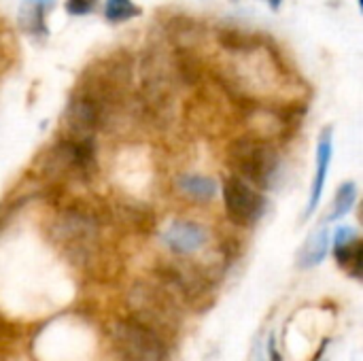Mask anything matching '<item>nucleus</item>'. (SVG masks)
Masks as SVG:
<instances>
[{"label": "nucleus", "instance_id": "aec40b11", "mask_svg": "<svg viewBox=\"0 0 363 361\" xmlns=\"http://www.w3.org/2000/svg\"><path fill=\"white\" fill-rule=\"evenodd\" d=\"M268 2H270L272 9H279V4H281V0H268Z\"/></svg>", "mask_w": 363, "mask_h": 361}, {"label": "nucleus", "instance_id": "423d86ee", "mask_svg": "<svg viewBox=\"0 0 363 361\" xmlns=\"http://www.w3.org/2000/svg\"><path fill=\"white\" fill-rule=\"evenodd\" d=\"M64 126H66V136L68 138H79V140H91L94 134L104 126V111L96 102V98L87 89H79L64 115Z\"/></svg>", "mask_w": 363, "mask_h": 361}, {"label": "nucleus", "instance_id": "f3484780", "mask_svg": "<svg viewBox=\"0 0 363 361\" xmlns=\"http://www.w3.org/2000/svg\"><path fill=\"white\" fill-rule=\"evenodd\" d=\"M21 26L32 32V34H38V32H45L43 28V11L40 6H32V9H26L21 13Z\"/></svg>", "mask_w": 363, "mask_h": 361}, {"label": "nucleus", "instance_id": "6ab92c4d", "mask_svg": "<svg viewBox=\"0 0 363 361\" xmlns=\"http://www.w3.org/2000/svg\"><path fill=\"white\" fill-rule=\"evenodd\" d=\"M268 355H270V361H283L281 360L279 349H277V340H274V336H270V340H268Z\"/></svg>", "mask_w": 363, "mask_h": 361}, {"label": "nucleus", "instance_id": "39448f33", "mask_svg": "<svg viewBox=\"0 0 363 361\" xmlns=\"http://www.w3.org/2000/svg\"><path fill=\"white\" fill-rule=\"evenodd\" d=\"M221 194H223L225 213L236 226H253L266 211V198L257 194L251 187V183H247L236 174L223 181Z\"/></svg>", "mask_w": 363, "mask_h": 361}, {"label": "nucleus", "instance_id": "0eeeda50", "mask_svg": "<svg viewBox=\"0 0 363 361\" xmlns=\"http://www.w3.org/2000/svg\"><path fill=\"white\" fill-rule=\"evenodd\" d=\"M157 272L162 281L170 289H174V294H179L183 300L194 304L202 298H208L211 281L204 277L200 268L189 264H164Z\"/></svg>", "mask_w": 363, "mask_h": 361}, {"label": "nucleus", "instance_id": "f03ea898", "mask_svg": "<svg viewBox=\"0 0 363 361\" xmlns=\"http://www.w3.org/2000/svg\"><path fill=\"white\" fill-rule=\"evenodd\" d=\"M111 338L121 361H168L164 336L132 317L117 321Z\"/></svg>", "mask_w": 363, "mask_h": 361}, {"label": "nucleus", "instance_id": "a211bd4d", "mask_svg": "<svg viewBox=\"0 0 363 361\" xmlns=\"http://www.w3.org/2000/svg\"><path fill=\"white\" fill-rule=\"evenodd\" d=\"M96 0H66V11L70 15H85L94 9Z\"/></svg>", "mask_w": 363, "mask_h": 361}, {"label": "nucleus", "instance_id": "f8f14e48", "mask_svg": "<svg viewBox=\"0 0 363 361\" xmlns=\"http://www.w3.org/2000/svg\"><path fill=\"white\" fill-rule=\"evenodd\" d=\"M328 249H330V234L325 228H319L302 249V255H300L302 268H311V266L321 264L328 255Z\"/></svg>", "mask_w": 363, "mask_h": 361}, {"label": "nucleus", "instance_id": "9b49d317", "mask_svg": "<svg viewBox=\"0 0 363 361\" xmlns=\"http://www.w3.org/2000/svg\"><path fill=\"white\" fill-rule=\"evenodd\" d=\"M177 187L183 196H187L194 202H208L217 194L215 179L204 174H183L177 179Z\"/></svg>", "mask_w": 363, "mask_h": 361}, {"label": "nucleus", "instance_id": "4468645a", "mask_svg": "<svg viewBox=\"0 0 363 361\" xmlns=\"http://www.w3.org/2000/svg\"><path fill=\"white\" fill-rule=\"evenodd\" d=\"M355 200H357V185L353 181L342 183L340 189H338V194H336V198H334V206H332V213H330L328 219L330 221H336V219L345 217L353 209Z\"/></svg>", "mask_w": 363, "mask_h": 361}, {"label": "nucleus", "instance_id": "1a4fd4ad", "mask_svg": "<svg viewBox=\"0 0 363 361\" xmlns=\"http://www.w3.org/2000/svg\"><path fill=\"white\" fill-rule=\"evenodd\" d=\"M334 257L342 270H347L351 277H362L363 264V245L355 228H340L334 236Z\"/></svg>", "mask_w": 363, "mask_h": 361}, {"label": "nucleus", "instance_id": "6e6552de", "mask_svg": "<svg viewBox=\"0 0 363 361\" xmlns=\"http://www.w3.org/2000/svg\"><path fill=\"white\" fill-rule=\"evenodd\" d=\"M162 238H164V245L177 255L198 253L208 243L206 230L196 221H174L170 223V228L164 232Z\"/></svg>", "mask_w": 363, "mask_h": 361}, {"label": "nucleus", "instance_id": "412c9836", "mask_svg": "<svg viewBox=\"0 0 363 361\" xmlns=\"http://www.w3.org/2000/svg\"><path fill=\"white\" fill-rule=\"evenodd\" d=\"M36 2H40V4H43V2H49V0H36Z\"/></svg>", "mask_w": 363, "mask_h": 361}, {"label": "nucleus", "instance_id": "9d476101", "mask_svg": "<svg viewBox=\"0 0 363 361\" xmlns=\"http://www.w3.org/2000/svg\"><path fill=\"white\" fill-rule=\"evenodd\" d=\"M330 162H332V130L325 128V132L321 134L319 140V151H317V174H315V183H313V191L308 198V206H306V217L317 209L321 194H323V185H325V177L330 170Z\"/></svg>", "mask_w": 363, "mask_h": 361}, {"label": "nucleus", "instance_id": "7ed1b4c3", "mask_svg": "<svg viewBox=\"0 0 363 361\" xmlns=\"http://www.w3.org/2000/svg\"><path fill=\"white\" fill-rule=\"evenodd\" d=\"M98 232L100 223L94 211L85 206H70L66 209L60 219L55 221L57 240L68 249V253L77 262H89L98 249Z\"/></svg>", "mask_w": 363, "mask_h": 361}, {"label": "nucleus", "instance_id": "20e7f679", "mask_svg": "<svg viewBox=\"0 0 363 361\" xmlns=\"http://www.w3.org/2000/svg\"><path fill=\"white\" fill-rule=\"evenodd\" d=\"M132 319L145 323L147 328L160 332H170L177 328V306L170 296L151 283H136L130 289ZM162 336V334H160Z\"/></svg>", "mask_w": 363, "mask_h": 361}, {"label": "nucleus", "instance_id": "f257e3e1", "mask_svg": "<svg viewBox=\"0 0 363 361\" xmlns=\"http://www.w3.org/2000/svg\"><path fill=\"white\" fill-rule=\"evenodd\" d=\"M228 162L236 177L259 189H270L279 177L281 153L268 138L242 134L228 145Z\"/></svg>", "mask_w": 363, "mask_h": 361}, {"label": "nucleus", "instance_id": "ddd939ff", "mask_svg": "<svg viewBox=\"0 0 363 361\" xmlns=\"http://www.w3.org/2000/svg\"><path fill=\"white\" fill-rule=\"evenodd\" d=\"M200 26L191 19H174L170 26V38L174 40L177 49L196 51V45L200 43Z\"/></svg>", "mask_w": 363, "mask_h": 361}, {"label": "nucleus", "instance_id": "2eb2a0df", "mask_svg": "<svg viewBox=\"0 0 363 361\" xmlns=\"http://www.w3.org/2000/svg\"><path fill=\"white\" fill-rule=\"evenodd\" d=\"M219 43L232 51V53H251L255 47H257V40L249 34H242V32H236V30H225L219 34Z\"/></svg>", "mask_w": 363, "mask_h": 361}, {"label": "nucleus", "instance_id": "dca6fc26", "mask_svg": "<svg viewBox=\"0 0 363 361\" xmlns=\"http://www.w3.org/2000/svg\"><path fill=\"white\" fill-rule=\"evenodd\" d=\"M104 15H106L108 21L119 23V21H128L132 17H138L140 9L132 0H106Z\"/></svg>", "mask_w": 363, "mask_h": 361}]
</instances>
